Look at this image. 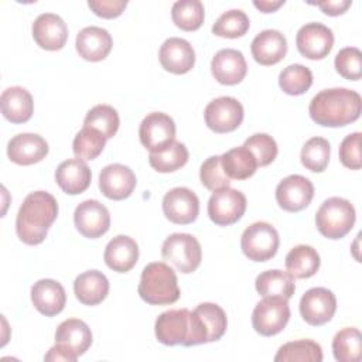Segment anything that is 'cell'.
<instances>
[{"mask_svg":"<svg viewBox=\"0 0 362 362\" xmlns=\"http://www.w3.org/2000/svg\"><path fill=\"white\" fill-rule=\"evenodd\" d=\"M58 215L57 199L47 191L28 194L16 218V232L25 245H40Z\"/></svg>","mask_w":362,"mask_h":362,"instance_id":"6da1fadb","label":"cell"},{"mask_svg":"<svg viewBox=\"0 0 362 362\" xmlns=\"http://www.w3.org/2000/svg\"><path fill=\"white\" fill-rule=\"evenodd\" d=\"M362 110L361 95L346 88H331L318 92L310 102L311 119L325 127H341L355 122Z\"/></svg>","mask_w":362,"mask_h":362,"instance_id":"7a4b0ae2","label":"cell"},{"mask_svg":"<svg viewBox=\"0 0 362 362\" xmlns=\"http://www.w3.org/2000/svg\"><path fill=\"white\" fill-rule=\"evenodd\" d=\"M137 291L151 305H167L180 298L175 272L164 262H153L143 269Z\"/></svg>","mask_w":362,"mask_h":362,"instance_id":"3957f363","label":"cell"},{"mask_svg":"<svg viewBox=\"0 0 362 362\" xmlns=\"http://www.w3.org/2000/svg\"><path fill=\"white\" fill-rule=\"evenodd\" d=\"M356 219L354 205L341 197L325 199L315 214V226L328 239H341L352 228Z\"/></svg>","mask_w":362,"mask_h":362,"instance_id":"277c9868","label":"cell"},{"mask_svg":"<svg viewBox=\"0 0 362 362\" xmlns=\"http://www.w3.org/2000/svg\"><path fill=\"white\" fill-rule=\"evenodd\" d=\"M161 256L181 273H192L202 259V249L198 239L189 233H173L161 246Z\"/></svg>","mask_w":362,"mask_h":362,"instance_id":"5b68a950","label":"cell"},{"mask_svg":"<svg viewBox=\"0 0 362 362\" xmlns=\"http://www.w3.org/2000/svg\"><path fill=\"white\" fill-rule=\"evenodd\" d=\"M280 238L274 226L267 222H255L247 226L240 238L243 255L253 262L270 260L279 249Z\"/></svg>","mask_w":362,"mask_h":362,"instance_id":"8992f818","label":"cell"},{"mask_svg":"<svg viewBox=\"0 0 362 362\" xmlns=\"http://www.w3.org/2000/svg\"><path fill=\"white\" fill-rule=\"evenodd\" d=\"M290 320V307L287 298L263 297L252 313V325L263 337H273L284 329Z\"/></svg>","mask_w":362,"mask_h":362,"instance_id":"52a82bcc","label":"cell"},{"mask_svg":"<svg viewBox=\"0 0 362 362\" xmlns=\"http://www.w3.org/2000/svg\"><path fill=\"white\" fill-rule=\"evenodd\" d=\"M246 211V197L233 188H221L214 191L208 201L209 219L219 226H228L238 222Z\"/></svg>","mask_w":362,"mask_h":362,"instance_id":"ba28073f","label":"cell"},{"mask_svg":"<svg viewBox=\"0 0 362 362\" xmlns=\"http://www.w3.org/2000/svg\"><path fill=\"white\" fill-rule=\"evenodd\" d=\"M139 137L150 153L163 151L175 140V123L163 112L148 113L140 123Z\"/></svg>","mask_w":362,"mask_h":362,"instance_id":"9c48e42d","label":"cell"},{"mask_svg":"<svg viewBox=\"0 0 362 362\" xmlns=\"http://www.w3.org/2000/svg\"><path fill=\"white\" fill-rule=\"evenodd\" d=\"M243 106L232 96H221L211 100L204 112L206 126L215 133L236 130L243 120Z\"/></svg>","mask_w":362,"mask_h":362,"instance_id":"30bf717a","label":"cell"},{"mask_svg":"<svg viewBox=\"0 0 362 362\" xmlns=\"http://www.w3.org/2000/svg\"><path fill=\"white\" fill-rule=\"evenodd\" d=\"M191 311L187 308L168 310L161 313L154 324L156 338L163 345H188L191 334Z\"/></svg>","mask_w":362,"mask_h":362,"instance_id":"8fae6325","label":"cell"},{"mask_svg":"<svg viewBox=\"0 0 362 362\" xmlns=\"http://www.w3.org/2000/svg\"><path fill=\"white\" fill-rule=\"evenodd\" d=\"M337 311V298L334 293L324 287L307 290L300 300V314L303 320L314 327L324 325Z\"/></svg>","mask_w":362,"mask_h":362,"instance_id":"7c38bea8","label":"cell"},{"mask_svg":"<svg viewBox=\"0 0 362 362\" xmlns=\"http://www.w3.org/2000/svg\"><path fill=\"white\" fill-rule=\"evenodd\" d=\"M313 197V182L300 174H291L283 178L276 187V201L287 212L303 211L310 205Z\"/></svg>","mask_w":362,"mask_h":362,"instance_id":"4fadbf2b","label":"cell"},{"mask_svg":"<svg viewBox=\"0 0 362 362\" xmlns=\"http://www.w3.org/2000/svg\"><path fill=\"white\" fill-rule=\"evenodd\" d=\"M296 45L304 58L322 59L332 49V30L321 23H307L297 31Z\"/></svg>","mask_w":362,"mask_h":362,"instance_id":"5bb4252c","label":"cell"},{"mask_svg":"<svg viewBox=\"0 0 362 362\" xmlns=\"http://www.w3.org/2000/svg\"><path fill=\"white\" fill-rule=\"evenodd\" d=\"M165 218L177 225L192 223L199 214V199L194 191L185 187L170 189L163 198Z\"/></svg>","mask_w":362,"mask_h":362,"instance_id":"9a60e30c","label":"cell"},{"mask_svg":"<svg viewBox=\"0 0 362 362\" xmlns=\"http://www.w3.org/2000/svg\"><path fill=\"white\" fill-rule=\"evenodd\" d=\"M74 222L81 235L89 239H96L109 230L110 214L102 202L86 199L75 208Z\"/></svg>","mask_w":362,"mask_h":362,"instance_id":"2e32d148","label":"cell"},{"mask_svg":"<svg viewBox=\"0 0 362 362\" xmlns=\"http://www.w3.org/2000/svg\"><path fill=\"white\" fill-rule=\"evenodd\" d=\"M92 344V332L88 324L78 318L62 321L55 331V345L66 351L74 361L83 355Z\"/></svg>","mask_w":362,"mask_h":362,"instance_id":"e0dca14e","label":"cell"},{"mask_svg":"<svg viewBox=\"0 0 362 362\" xmlns=\"http://www.w3.org/2000/svg\"><path fill=\"white\" fill-rule=\"evenodd\" d=\"M134 173L123 164L115 163L102 168L99 174V189L100 192L115 201L124 199L132 195L136 187Z\"/></svg>","mask_w":362,"mask_h":362,"instance_id":"ac0fdd59","label":"cell"},{"mask_svg":"<svg viewBox=\"0 0 362 362\" xmlns=\"http://www.w3.org/2000/svg\"><path fill=\"white\" fill-rule=\"evenodd\" d=\"M33 37L42 49L58 51L68 40V27L58 14L42 13L33 23Z\"/></svg>","mask_w":362,"mask_h":362,"instance_id":"d6986e66","label":"cell"},{"mask_svg":"<svg viewBox=\"0 0 362 362\" xmlns=\"http://www.w3.org/2000/svg\"><path fill=\"white\" fill-rule=\"evenodd\" d=\"M158 59L165 71L182 75L192 69L195 64V51L187 40L171 37L161 44Z\"/></svg>","mask_w":362,"mask_h":362,"instance_id":"ffe728a7","label":"cell"},{"mask_svg":"<svg viewBox=\"0 0 362 362\" xmlns=\"http://www.w3.org/2000/svg\"><path fill=\"white\" fill-rule=\"evenodd\" d=\"M211 71L219 83L236 85L246 76L247 64L240 51L223 48L214 55L211 61Z\"/></svg>","mask_w":362,"mask_h":362,"instance_id":"44dd1931","label":"cell"},{"mask_svg":"<svg viewBox=\"0 0 362 362\" xmlns=\"http://www.w3.org/2000/svg\"><path fill=\"white\" fill-rule=\"evenodd\" d=\"M48 154V143L34 133H20L7 143L8 158L18 165H31Z\"/></svg>","mask_w":362,"mask_h":362,"instance_id":"7402d4cb","label":"cell"},{"mask_svg":"<svg viewBox=\"0 0 362 362\" xmlns=\"http://www.w3.org/2000/svg\"><path fill=\"white\" fill-rule=\"evenodd\" d=\"M112 45L113 40L109 31L96 25L82 28L78 33L75 41V47L79 57L90 62L105 59L109 55Z\"/></svg>","mask_w":362,"mask_h":362,"instance_id":"603a6c76","label":"cell"},{"mask_svg":"<svg viewBox=\"0 0 362 362\" xmlns=\"http://www.w3.org/2000/svg\"><path fill=\"white\" fill-rule=\"evenodd\" d=\"M253 59L264 66L280 62L287 52V40L277 30L260 31L250 44Z\"/></svg>","mask_w":362,"mask_h":362,"instance_id":"cb8c5ba5","label":"cell"},{"mask_svg":"<svg viewBox=\"0 0 362 362\" xmlns=\"http://www.w3.org/2000/svg\"><path fill=\"white\" fill-rule=\"evenodd\" d=\"M31 301L37 311L47 317L59 314L66 303V294L61 283L52 279H41L31 287Z\"/></svg>","mask_w":362,"mask_h":362,"instance_id":"d4e9b609","label":"cell"},{"mask_svg":"<svg viewBox=\"0 0 362 362\" xmlns=\"http://www.w3.org/2000/svg\"><path fill=\"white\" fill-rule=\"evenodd\" d=\"M103 259L106 266L113 272L126 273L137 263L139 246L133 238L117 235L106 245Z\"/></svg>","mask_w":362,"mask_h":362,"instance_id":"484cf974","label":"cell"},{"mask_svg":"<svg viewBox=\"0 0 362 362\" xmlns=\"http://www.w3.org/2000/svg\"><path fill=\"white\" fill-rule=\"evenodd\" d=\"M92 173L88 164L81 158H69L62 161L55 171V181L59 188L69 194L76 195L88 189L90 185Z\"/></svg>","mask_w":362,"mask_h":362,"instance_id":"4316f807","label":"cell"},{"mask_svg":"<svg viewBox=\"0 0 362 362\" xmlns=\"http://www.w3.org/2000/svg\"><path fill=\"white\" fill-rule=\"evenodd\" d=\"M3 116L11 123H25L34 112L31 93L21 86H11L3 90L0 96Z\"/></svg>","mask_w":362,"mask_h":362,"instance_id":"83f0119b","label":"cell"},{"mask_svg":"<svg viewBox=\"0 0 362 362\" xmlns=\"http://www.w3.org/2000/svg\"><path fill=\"white\" fill-rule=\"evenodd\" d=\"M74 293L79 303L85 305H96L106 298L109 293V280L99 270L83 272L74 281Z\"/></svg>","mask_w":362,"mask_h":362,"instance_id":"f1b7e54d","label":"cell"},{"mask_svg":"<svg viewBox=\"0 0 362 362\" xmlns=\"http://www.w3.org/2000/svg\"><path fill=\"white\" fill-rule=\"evenodd\" d=\"M256 291L262 297H283L291 298L296 290L294 277L283 270H266L262 272L255 280Z\"/></svg>","mask_w":362,"mask_h":362,"instance_id":"f546056e","label":"cell"},{"mask_svg":"<svg viewBox=\"0 0 362 362\" xmlns=\"http://www.w3.org/2000/svg\"><path fill=\"white\" fill-rule=\"evenodd\" d=\"M286 269L294 279H308L320 269V255L308 245L294 246L286 256Z\"/></svg>","mask_w":362,"mask_h":362,"instance_id":"4dcf8cb0","label":"cell"},{"mask_svg":"<svg viewBox=\"0 0 362 362\" xmlns=\"http://www.w3.org/2000/svg\"><path fill=\"white\" fill-rule=\"evenodd\" d=\"M221 163L225 174L232 180H246L256 173L257 161L250 150L239 146L228 150L221 156Z\"/></svg>","mask_w":362,"mask_h":362,"instance_id":"1f68e13d","label":"cell"},{"mask_svg":"<svg viewBox=\"0 0 362 362\" xmlns=\"http://www.w3.org/2000/svg\"><path fill=\"white\" fill-rule=\"evenodd\" d=\"M276 362H321V345L313 339H298L281 345L274 356Z\"/></svg>","mask_w":362,"mask_h":362,"instance_id":"d6a6232c","label":"cell"},{"mask_svg":"<svg viewBox=\"0 0 362 362\" xmlns=\"http://www.w3.org/2000/svg\"><path fill=\"white\" fill-rule=\"evenodd\" d=\"M332 352L339 362H359L362 337L358 328L346 327L338 331L332 339Z\"/></svg>","mask_w":362,"mask_h":362,"instance_id":"836d02e7","label":"cell"},{"mask_svg":"<svg viewBox=\"0 0 362 362\" xmlns=\"http://www.w3.org/2000/svg\"><path fill=\"white\" fill-rule=\"evenodd\" d=\"M204 4L199 0H178L173 4V23L184 31H195L204 23Z\"/></svg>","mask_w":362,"mask_h":362,"instance_id":"e575fe53","label":"cell"},{"mask_svg":"<svg viewBox=\"0 0 362 362\" xmlns=\"http://www.w3.org/2000/svg\"><path fill=\"white\" fill-rule=\"evenodd\" d=\"M279 85L287 95H303L313 85V72L301 64H291L280 72Z\"/></svg>","mask_w":362,"mask_h":362,"instance_id":"d590c367","label":"cell"},{"mask_svg":"<svg viewBox=\"0 0 362 362\" xmlns=\"http://www.w3.org/2000/svg\"><path fill=\"white\" fill-rule=\"evenodd\" d=\"M188 161L187 147L174 140L165 150L158 153H150L148 163L158 173H173L184 167Z\"/></svg>","mask_w":362,"mask_h":362,"instance_id":"8d00e7d4","label":"cell"},{"mask_svg":"<svg viewBox=\"0 0 362 362\" xmlns=\"http://www.w3.org/2000/svg\"><path fill=\"white\" fill-rule=\"evenodd\" d=\"M106 140L107 139L99 130L83 126L74 139L72 150L76 158L95 160L103 151Z\"/></svg>","mask_w":362,"mask_h":362,"instance_id":"74e56055","label":"cell"},{"mask_svg":"<svg viewBox=\"0 0 362 362\" xmlns=\"http://www.w3.org/2000/svg\"><path fill=\"white\" fill-rule=\"evenodd\" d=\"M250 27L249 17L239 8H232L222 13L212 25V33L218 37L238 38L247 33Z\"/></svg>","mask_w":362,"mask_h":362,"instance_id":"f35d334b","label":"cell"},{"mask_svg":"<svg viewBox=\"0 0 362 362\" xmlns=\"http://www.w3.org/2000/svg\"><path fill=\"white\" fill-rule=\"evenodd\" d=\"M301 164L313 171L322 173L329 161V143L324 137H311L305 141L300 154Z\"/></svg>","mask_w":362,"mask_h":362,"instance_id":"ab89813d","label":"cell"},{"mask_svg":"<svg viewBox=\"0 0 362 362\" xmlns=\"http://www.w3.org/2000/svg\"><path fill=\"white\" fill-rule=\"evenodd\" d=\"M194 311L198 314L202 325L206 329L208 342L218 341L223 337L228 327V320L225 311L218 304L201 303Z\"/></svg>","mask_w":362,"mask_h":362,"instance_id":"60d3db41","label":"cell"},{"mask_svg":"<svg viewBox=\"0 0 362 362\" xmlns=\"http://www.w3.org/2000/svg\"><path fill=\"white\" fill-rule=\"evenodd\" d=\"M120 124L119 115L115 107L109 105H96L88 110L83 126L93 127L99 130L106 139H112Z\"/></svg>","mask_w":362,"mask_h":362,"instance_id":"b9f144b4","label":"cell"},{"mask_svg":"<svg viewBox=\"0 0 362 362\" xmlns=\"http://www.w3.org/2000/svg\"><path fill=\"white\" fill-rule=\"evenodd\" d=\"M337 72L349 81H358L362 76V52L356 47L342 48L334 61Z\"/></svg>","mask_w":362,"mask_h":362,"instance_id":"7bdbcfd3","label":"cell"},{"mask_svg":"<svg viewBox=\"0 0 362 362\" xmlns=\"http://www.w3.org/2000/svg\"><path fill=\"white\" fill-rule=\"evenodd\" d=\"M243 146L252 151V154L257 161V165L260 167H264L273 163L279 151L276 140L266 133H256L247 137Z\"/></svg>","mask_w":362,"mask_h":362,"instance_id":"ee69618b","label":"cell"},{"mask_svg":"<svg viewBox=\"0 0 362 362\" xmlns=\"http://www.w3.org/2000/svg\"><path fill=\"white\" fill-rule=\"evenodd\" d=\"M199 180L202 185L209 191H216L221 188L229 187L230 178L225 174L221 156L208 157L199 168Z\"/></svg>","mask_w":362,"mask_h":362,"instance_id":"f6af8a7d","label":"cell"},{"mask_svg":"<svg viewBox=\"0 0 362 362\" xmlns=\"http://www.w3.org/2000/svg\"><path fill=\"white\" fill-rule=\"evenodd\" d=\"M361 133L355 132L348 134L339 146V160L351 170H359L362 165L361 160Z\"/></svg>","mask_w":362,"mask_h":362,"instance_id":"bcb514c9","label":"cell"},{"mask_svg":"<svg viewBox=\"0 0 362 362\" xmlns=\"http://www.w3.org/2000/svg\"><path fill=\"white\" fill-rule=\"evenodd\" d=\"M89 8L102 18H116L119 17L127 6L123 0H89Z\"/></svg>","mask_w":362,"mask_h":362,"instance_id":"7dc6e473","label":"cell"},{"mask_svg":"<svg viewBox=\"0 0 362 362\" xmlns=\"http://www.w3.org/2000/svg\"><path fill=\"white\" fill-rule=\"evenodd\" d=\"M311 4L318 6L327 16H339L348 10L352 1L351 0H322Z\"/></svg>","mask_w":362,"mask_h":362,"instance_id":"c3c4849f","label":"cell"},{"mask_svg":"<svg viewBox=\"0 0 362 362\" xmlns=\"http://www.w3.org/2000/svg\"><path fill=\"white\" fill-rule=\"evenodd\" d=\"M44 361H65V362H75V361L72 359V356H71L66 351L61 349L58 345H54V346L48 351V354L44 356Z\"/></svg>","mask_w":362,"mask_h":362,"instance_id":"681fc988","label":"cell"},{"mask_svg":"<svg viewBox=\"0 0 362 362\" xmlns=\"http://www.w3.org/2000/svg\"><path fill=\"white\" fill-rule=\"evenodd\" d=\"M284 4V0H260V1H253V6L256 8H259L262 13H273L276 11L279 7H281Z\"/></svg>","mask_w":362,"mask_h":362,"instance_id":"f907efd6","label":"cell"}]
</instances>
